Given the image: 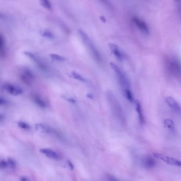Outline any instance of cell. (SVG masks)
<instances>
[{
	"instance_id": "cell-1",
	"label": "cell",
	"mask_w": 181,
	"mask_h": 181,
	"mask_svg": "<svg viewBox=\"0 0 181 181\" xmlns=\"http://www.w3.org/2000/svg\"><path fill=\"white\" fill-rule=\"evenodd\" d=\"M106 97L114 117L121 124H124L126 122V118L121 105L117 98L110 90L106 92Z\"/></svg>"
},
{
	"instance_id": "cell-2",
	"label": "cell",
	"mask_w": 181,
	"mask_h": 181,
	"mask_svg": "<svg viewBox=\"0 0 181 181\" xmlns=\"http://www.w3.org/2000/svg\"><path fill=\"white\" fill-rule=\"evenodd\" d=\"M79 32L81 37L82 40L84 41L86 46L89 50L90 52L91 53L94 59L98 63L101 62L102 58L100 55V53L95 46L94 45V44H93L91 39L89 38V37L87 35V34L82 30H79Z\"/></svg>"
},
{
	"instance_id": "cell-3",
	"label": "cell",
	"mask_w": 181,
	"mask_h": 181,
	"mask_svg": "<svg viewBox=\"0 0 181 181\" xmlns=\"http://www.w3.org/2000/svg\"><path fill=\"white\" fill-rule=\"evenodd\" d=\"M111 66L115 73L116 76L117 77L119 84L123 88V90L126 89H130L129 80L127 78L126 74L121 70V69L116 64L111 63Z\"/></svg>"
},
{
	"instance_id": "cell-4",
	"label": "cell",
	"mask_w": 181,
	"mask_h": 181,
	"mask_svg": "<svg viewBox=\"0 0 181 181\" xmlns=\"http://www.w3.org/2000/svg\"><path fill=\"white\" fill-rule=\"evenodd\" d=\"M167 68L168 71L172 76L178 77L180 76V66L179 64L176 60L171 59L167 62Z\"/></svg>"
},
{
	"instance_id": "cell-5",
	"label": "cell",
	"mask_w": 181,
	"mask_h": 181,
	"mask_svg": "<svg viewBox=\"0 0 181 181\" xmlns=\"http://www.w3.org/2000/svg\"><path fill=\"white\" fill-rule=\"evenodd\" d=\"M153 156L158 159L161 160L165 163L170 165L180 167L181 166V161L174 158L170 157L164 155L161 153H153Z\"/></svg>"
},
{
	"instance_id": "cell-6",
	"label": "cell",
	"mask_w": 181,
	"mask_h": 181,
	"mask_svg": "<svg viewBox=\"0 0 181 181\" xmlns=\"http://www.w3.org/2000/svg\"><path fill=\"white\" fill-rule=\"evenodd\" d=\"M166 102L167 103L168 105L176 113L180 114H181V107L179 103L176 100L172 97L171 96H168L166 98Z\"/></svg>"
},
{
	"instance_id": "cell-7",
	"label": "cell",
	"mask_w": 181,
	"mask_h": 181,
	"mask_svg": "<svg viewBox=\"0 0 181 181\" xmlns=\"http://www.w3.org/2000/svg\"><path fill=\"white\" fill-rule=\"evenodd\" d=\"M20 78L25 84L30 85V84H32V82L34 80V76L30 70L26 69L21 74Z\"/></svg>"
},
{
	"instance_id": "cell-8",
	"label": "cell",
	"mask_w": 181,
	"mask_h": 181,
	"mask_svg": "<svg viewBox=\"0 0 181 181\" xmlns=\"http://www.w3.org/2000/svg\"><path fill=\"white\" fill-rule=\"evenodd\" d=\"M4 89L8 92V93L11 94L12 95H19L23 92V90L20 87H18L11 84L5 85L4 86Z\"/></svg>"
},
{
	"instance_id": "cell-9",
	"label": "cell",
	"mask_w": 181,
	"mask_h": 181,
	"mask_svg": "<svg viewBox=\"0 0 181 181\" xmlns=\"http://www.w3.org/2000/svg\"><path fill=\"white\" fill-rule=\"evenodd\" d=\"M133 21L135 24V25L137 26L138 28H139L142 32H143L145 34H149V28L148 27L147 25L145 24L143 21L140 19L139 18H137V17H134L133 18Z\"/></svg>"
},
{
	"instance_id": "cell-10",
	"label": "cell",
	"mask_w": 181,
	"mask_h": 181,
	"mask_svg": "<svg viewBox=\"0 0 181 181\" xmlns=\"http://www.w3.org/2000/svg\"><path fill=\"white\" fill-rule=\"evenodd\" d=\"M40 151L46 156V157L50 158L51 159H54V160L60 159V156L59 155V154L53 149H51L48 148H43L40 149Z\"/></svg>"
},
{
	"instance_id": "cell-11",
	"label": "cell",
	"mask_w": 181,
	"mask_h": 181,
	"mask_svg": "<svg viewBox=\"0 0 181 181\" xmlns=\"http://www.w3.org/2000/svg\"><path fill=\"white\" fill-rule=\"evenodd\" d=\"M142 163L143 167L145 168L146 169H152L155 166L156 162L153 158L148 156L143 158Z\"/></svg>"
},
{
	"instance_id": "cell-12",
	"label": "cell",
	"mask_w": 181,
	"mask_h": 181,
	"mask_svg": "<svg viewBox=\"0 0 181 181\" xmlns=\"http://www.w3.org/2000/svg\"><path fill=\"white\" fill-rule=\"evenodd\" d=\"M108 46L110 47V49L111 50V52L113 53L114 55L115 56L118 60L122 61L123 58V55L122 53L121 50L116 44L113 43H110Z\"/></svg>"
},
{
	"instance_id": "cell-13",
	"label": "cell",
	"mask_w": 181,
	"mask_h": 181,
	"mask_svg": "<svg viewBox=\"0 0 181 181\" xmlns=\"http://www.w3.org/2000/svg\"><path fill=\"white\" fill-rule=\"evenodd\" d=\"M24 53L28 57L30 58V59H32V61H34V62H35L38 65V66L40 69H42V70H45L46 69V66L44 65V63H43L42 61L35 55H34V54H32L30 52H25Z\"/></svg>"
},
{
	"instance_id": "cell-14",
	"label": "cell",
	"mask_w": 181,
	"mask_h": 181,
	"mask_svg": "<svg viewBox=\"0 0 181 181\" xmlns=\"http://www.w3.org/2000/svg\"><path fill=\"white\" fill-rule=\"evenodd\" d=\"M135 110H136V111L137 112L138 115V117H139L140 122L141 123H143L144 122H145V118H144V116H143V112H142V110L141 104L139 102L136 100L135 102Z\"/></svg>"
},
{
	"instance_id": "cell-15",
	"label": "cell",
	"mask_w": 181,
	"mask_h": 181,
	"mask_svg": "<svg viewBox=\"0 0 181 181\" xmlns=\"http://www.w3.org/2000/svg\"><path fill=\"white\" fill-rule=\"evenodd\" d=\"M6 54V45L4 37L0 34V57L3 58Z\"/></svg>"
},
{
	"instance_id": "cell-16",
	"label": "cell",
	"mask_w": 181,
	"mask_h": 181,
	"mask_svg": "<svg viewBox=\"0 0 181 181\" xmlns=\"http://www.w3.org/2000/svg\"><path fill=\"white\" fill-rule=\"evenodd\" d=\"M35 129L37 131L42 134H48L50 132V128L43 124H36L35 125Z\"/></svg>"
},
{
	"instance_id": "cell-17",
	"label": "cell",
	"mask_w": 181,
	"mask_h": 181,
	"mask_svg": "<svg viewBox=\"0 0 181 181\" xmlns=\"http://www.w3.org/2000/svg\"><path fill=\"white\" fill-rule=\"evenodd\" d=\"M123 92L124 96L127 100L130 103H133L134 102V96L130 89L123 90Z\"/></svg>"
},
{
	"instance_id": "cell-18",
	"label": "cell",
	"mask_w": 181,
	"mask_h": 181,
	"mask_svg": "<svg viewBox=\"0 0 181 181\" xmlns=\"http://www.w3.org/2000/svg\"><path fill=\"white\" fill-rule=\"evenodd\" d=\"M34 100L35 103L42 108H45L46 106V104L41 98L38 96H34Z\"/></svg>"
},
{
	"instance_id": "cell-19",
	"label": "cell",
	"mask_w": 181,
	"mask_h": 181,
	"mask_svg": "<svg viewBox=\"0 0 181 181\" xmlns=\"http://www.w3.org/2000/svg\"><path fill=\"white\" fill-rule=\"evenodd\" d=\"M71 74L72 77L74 78V79H76L82 82L87 81V80L84 78L83 76H82V75H81L80 74H78V72H76L75 71L72 72Z\"/></svg>"
},
{
	"instance_id": "cell-20",
	"label": "cell",
	"mask_w": 181,
	"mask_h": 181,
	"mask_svg": "<svg viewBox=\"0 0 181 181\" xmlns=\"http://www.w3.org/2000/svg\"><path fill=\"white\" fill-rule=\"evenodd\" d=\"M40 4L42 6L46 9L49 10H52V4H51L50 0H40Z\"/></svg>"
},
{
	"instance_id": "cell-21",
	"label": "cell",
	"mask_w": 181,
	"mask_h": 181,
	"mask_svg": "<svg viewBox=\"0 0 181 181\" xmlns=\"http://www.w3.org/2000/svg\"><path fill=\"white\" fill-rule=\"evenodd\" d=\"M50 55L52 59L55 60V61H59V62H63V61H65L66 60V58L60 55H58V54H51Z\"/></svg>"
},
{
	"instance_id": "cell-22",
	"label": "cell",
	"mask_w": 181,
	"mask_h": 181,
	"mask_svg": "<svg viewBox=\"0 0 181 181\" xmlns=\"http://www.w3.org/2000/svg\"><path fill=\"white\" fill-rule=\"evenodd\" d=\"M164 124L166 127L169 129L173 130L174 127L173 121L171 119H165L164 121Z\"/></svg>"
},
{
	"instance_id": "cell-23",
	"label": "cell",
	"mask_w": 181,
	"mask_h": 181,
	"mask_svg": "<svg viewBox=\"0 0 181 181\" xmlns=\"http://www.w3.org/2000/svg\"><path fill=\"white\" fill-rule=\"evenodd\" d=\"M18 126L22 129L29 130L30 129V126L24 122H19L18 123Z\"/></svg>"
},
{
	"instance_id": "cell-24",
	"label": "cell",
	"mask_w": 181,
	"mask_h": 181,
	"mask_svg": "<svg viewBox=\"0 0 181 181\" xmlns=\"http://www.w3.org/2000/svg\"><path fill=\"white\" fill-rule=\"evenodd\" d=\"M8 167V161L4 159L0 160V169H6Z\"/></svg>"
},
{
	"instance_id": "cell-25",
	"label": "cell",
	"mask_w": 181,
	"mask_h": 181,
	"mask_svg": "<svg viewBox=\"0 0 181 181\" xmlns=\"http://www.w3.org/2000/svg\"><path fill=\"white\" fill-rule=\"evenodd\" d=\"M43 36H44L45 38H48V39H53L54 38V36L52 33L48 31H45L43 33Z\"/></svg>"
},
{
	"instance_id": "cell-26",
	"label": "cell",
	"mask_w": 181,
	"mask_h": 181,
	"mask_svg": "<svg viewBox=\"0 0 181 181\" xmlns=\"http://www.w3.org/2000/svg\"><path fill=\"white\" fill-rule=\"evenodd\" d=\"M8 167H10L11 168H14L16 166V164L15 161L13 159L9 158L8 161Z\"/></svg>"
},
{
	"instance_id": "cell-27",
	"label": "cell",
	"mask_w": 181,
	"mask_h": 181,
	"mask_svg": "<svg viewBox=\"0 0 181 181\" xmlns=\"http://www.w3.org/2000/svg\"><path fill=\"white\" fill-rule=\"evenodd\" d=\"M106 178H107V179L109 180V181H117L118 180L117 179H116L114 176L110 175V174L106 175Z\"/></svg>"
},
{
	"instance_id": "cell-28",
	"label": "cell",
	"mask_w": 181,
	"mask_h": 181,
	"mask_svg": "<svg viewBox=\"0 0 181 181\" xmlns=\"http://www.w3.org/2000/svg\"><path fill=\"white\" fill-rule=\"evenodd\" d=\"M101 2H103L104 4H105L106 6H109L110 8H111V5L110 3V2L108 1V0H100Z\"/></svg>"
},
{
	"instance_id": "cell-29",
	"label": "cell",
	"mask_w": 181,
	"mask_h": 181,
	"mask_svg": "<svg viewBox=\"0 0 181 181\" xmlns=\"http://www.w3.org/2000/svg\"><path fill=\"white\" fill-rule=\"evenodd\" d=\"M68 165H69V167H70V168H71V169H74V165H73V164H72V163H71V161H69V160H68Z\"/></svg>"
},
{
	"instance_id": "cell-30",
	"label": "cell",
	"mask_w": 181,
	"mask_h": 181,
	"mask_svg": "<svg viewBox=\"0 0 181 181\" xmlns=\"http://www.w3.org/2000/svg\"><path fill=\"white\" fill-rule=\"evenodd\" d=\"M6 103V100H3L2 98H0V106L2 105H4Z\"/></svg>"
},
{
	"instance_id": "cell-31",
	"label": "cell",
	"mask_w": 181,
	"mask_h": 181,
	"mask_svg": "<svg viewBox=\"0 0 181 181\" xmlns=\"http://www.w3.org/2000/svg\"><path fill=\"white\" fill-rule=\"evenodd\" d=\"M20 180H21V181H28L29 179L27 178L26 177H25V176H22V177H21V179H20Z\"/></svg>"
},
{
	"instance_id": "cell-32",
	"label": "cell",
	"mask_w": 181,
	"mask_h": 181,
	"mask_svg": "<svg viewBox=\"0 0 181 181\" xmlns=\"http://www.w3.org/2000/svg\"><path fill=\"white\" fill-rule=\"evenodd\" d=\"M100 19H101V20L103 21V22H105V19L104 17H100Z\"/></svg>"
},
{
	"instance_id": "cell-33",
	"label": "cell",
	"mask_w": 181,
	"mask_h": 181,
	"mask_svg": "<svg viewBox=\"0 0 181 181\" xmlns=\"http://www.w3.org/2000/svg\"><path fill=\"white\" fill-rule=\"evenodd\" d=\"M3 15L1 13H0V18H3Z\"/></svg>"
},
{
	"instance_id": "cell-34",
	"label": "cell",
	"mask_w": 181,
	"mask_h": 181,
	"mask_svg": "<svg viewBox=\"0 0 181 181\" xmlns=\"http://www.w3.org/2000/svg\"><path fill=\"white\" fill-rule=\"evenodd\" d=\"M2 118H3V116H2L1 115H0V120H1V119H2Z\"/></svg>"
},
{
	"instance_id": "cell-35",
	"label": "cell",
	"mask_w": 181,
	"mask_h": 181,
	"mask_svg": "<svg viewBox=\"0 0 181 181\" xmlns=\"http://www.w3.org/2000/svg\"><path fill=\"white\" fill-rule=\"evenodd\" d=\"M176 1H179V0H176Z\"/></svg>"
}]
</instances>
